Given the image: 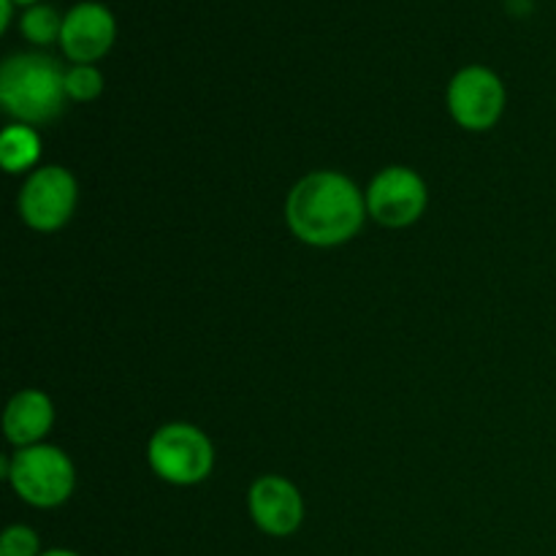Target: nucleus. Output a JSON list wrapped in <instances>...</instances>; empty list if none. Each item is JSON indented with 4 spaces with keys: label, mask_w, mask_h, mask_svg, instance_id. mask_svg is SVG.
Returning <instances> with one entry per match:
<instances>
[{
    "label": "nucleus",
    "mask_w": 556,
    "mask_h": 556,
    "mask_svg": "<svg viewBox=\"0 0 556 556\" xmlns=\"http://www.w3.org/2000/svg\"><path fill=\"white\" fill-rule=\"evenodd\" d=\"M367 195L340 172H313L288 193L286 220L293 237L313 248H337L362 231Z\"/></svg>",
    "instance_id": "1"
},
{
    "label": "nucleus",
    "mask_w": 556,
    "mask_h": 556,
    "mask_svg": "<svg viewBox=\"0 0 556 556\" xmlns=\"http://www.w3.org/2000/svg\"><path fill=\"white\" fill-rule=\"evenodd\" d=\"M65 68L47 52H16L0 65V103L22 125L52 123L63 114Z\"/></svg>",
    "instance_id": "2"
},
{
    "label": "nucleus",
    "mask_w": 556,
    "mask_h": 556,
    "mask_svg": "<svg viewBox=\"0 0 556 556\" xmlns=\"http://www.w3.org/2000/svg\"><path fill=\"white\" fill-rule=\"evenodd\" d=\"M147 462L161 481L174 486H193L210 478L215 467L212 440L193 424H166L152 434Z\"/></svg>",
    "instance_id": "3"
},
{
    "label": "nucleus",
    "mask_w": 556,
    "mask_h": 556,
    "mask_svg": "<svg viewBox=\"0 0 556 556\" xmlns=\"http://www.w3.org/2000/svg\"><path fill=\"white\" fill-rule=\"evenodd\" d=\"M11 489L33 508H58L74 494L76 472L58 445H30L11 456Z\"/></svg>",
    "instance_id": "4"
},
{
    "label": "nucleus",
    "mask_w": 556,
    "mask_h": 556,
    "mask_svg": "<svg viewBox=\"0 0 556 556\" xmlns=\"http://www.w3.org/2000/svg\"><path fill=\"white\" fill-rule=\"evenodd\" d=\"M448 112L465 130L494 128L505 112V85L486 65H465L448 81Z\"/></svg>",
    "instance_id": "5"
},
{
    "label": "nucleus",
    "mask_w": 556,
    "mask_h": 556,
    "mask_svg": "<svg viewBox=\"0 0 556 556\" xmlns=\"http://www.w3.org/2000/svg\"><path fill=\"white\" fill-rule=\"evenodd\" d=\"M79 188L68 168L41 166L25 179L20 193V215L33 231H58L74 217Z\"/></svg>",
    "instance_id": "6"
},
{
    "label": "nucleus",
    "mask_w": 556,
    "mask_h": 556,
    "mask_svg": "<svg viewBox=\"0 0 556 556\" xmlns=\"http://www.w3.org/2000/svg\"><path fill=\"white\" fill-rule=\"evenodd\" d=\"M367 212L386 228H407L427 210V182L407 166H389L375 174L367 193Z\"/></svg>",
    "instance_id": "7"
},
{
    "label": "nucleus",
    "mask_w": 556,
    "mask_h": 556,
    "mask_svg": "<svg viewBox=\"0 0 556 556\" xmlns=\"http://www.w3.org/2000/svg\"><path fill=\"white\" fill-rule=\"evenodd\" d=\"M117 41V20L101 0H79L63 16L60 43L71 65H96Z\"/></svg>",
    "instance_id": "8"
},
{
    "label": "nucleus",
    "mask_w": 556,
    "mask_h": 556,
    "mask_svg": "<svg viewBox=\"0 0 556 556\" xmlns=\"http://www.w3.org/2000/svg\"><path fill=\"white\" fill-rule=\"evenodd\" d=\"M250 516L261 532L271 538H288L302 527L304 500L291 481L280 476H264L250 486Z\"/></svg>",
    "instance_id": "9"
},
{
    "label": "nucleus",
    "mask_w": 556,
    "mask_h": 556,
    "mask_svg": "<svg viewBox=\"0 0 556 556\" xmlns=\"http://www.w3.org/2000/svg\"><path fill=\"white\" fill-rule=\"evenodd\" d=\"M54 424V407L43 391L25 389L11 396L9 407L3 413V432L11 445L16 448H30L41 445L49 429Z\"/></svg>",
    "instance_id": "10"
},
{
    "label": "nucleus",
    "mask_w": 556,
    "mask_h": 556,
    "mask_svg": "<svg viewBox=\"0 0 556 556\" xmlns=\"http://www.w3.org/2000/svg\"><path fill=\"white\" fill-rule=\"evenodd\" d=\"M41 157V136L30 125H9L0 136V163L9 174L30 172Z\"/></svg>",
    "instance_id": "11"
},
{
    "label": "nucleus",
    "mask_w": 556,
    "mask_h": 556,
    "mask_svg": "<svg viewBox=\"0 0 556 556\" xmlns=\"http://www.w3.org/2000/svg\"><path fill=\"white\" fill-rule=\"evenodd\" d=\"M63 16L54 5L38 3L30 9H22L20 14V33L27 43L33 47H52L60 43V33H63Z\"/></svg>",
    "instance_id": "12"
},
{
    "label": "nucleus",
    "mask_w": 556,
    "mask_h": 556,
    "mask_svg": "<svg viewBox=\"0 0 556 556\" xmlns=\"http://www.w3.org/2000/svg\"><path fill=\"white\" fill-rule=\"evenodd\" d=\"M65 92H68V101H96L103 92L101 68H98V65H68V68H65Z\"/></svg>",
    "instance_id": "13"
},
{
    "label": "nucleus",
    "mask_w": 556,
    "mask_h": 556,
    "mask_svg": "<svg viewBox=\"0 0 556 556\" xmlns=\"http://www.w3.org/2000/svg\"><path fill=\"white\" fill-rule=\"evenodd\" d=\"M41 541L25 525H14L0 538V556H41Z\"/></svg>",
    "instance_id": "14"
},
{
    "label": "nucleus",
    "mask_w": 556,
    "mask_h": 556,
    "mask_svg": "<svg viewBox=\"0 0 556 556\" xmlns=\"http://www.w3.org/2000/svg\"><path fill=\"white\" fill-rule=\"evenodd\" d=\"M20 5L14 0H0V33H9V27L14 25V14Z\"/></svg>",
    "instance_id": "15"
},
{
    "label": "nucleus",
    "mask_w": 556,
    "mask_h": 556,
    "mask_svg": "<svg viewBox=\"0 0 556 556\" xmlns=\"http://www.w3.org/2000/svg\"><path fill=\"white\" fill-rule=\"evenodd\" d=\"M41 556H79V554L68 552V548H49V552H43Z\"/></svg>",
    "instance_id": "16"
},
{
    "label": "nucleus",
    "mask_w": 556,
    "mask_h": 556,
    "mask_svg": "<svg viewBox=\"0 0 556 556\" xmlns=\"http://www.w3.org/2000/svg\"><path fill=\"white\" fill-rule=\"evenodd\" d=\"M16 5H20V9H30V5H38V3H43V0H14Z\"/></svg>",
    "instance_id": "17"
}]
</instances>
